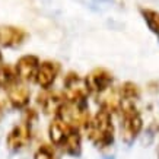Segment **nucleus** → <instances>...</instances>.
<instances>
[{
	"mask_svg": "<svg viewBox=\"0 0 159 159\" xmlns=\"http://www.w3.org/2000/svg\"><path fill=\"white\" fill-rule=\"evenodd\" d=\"M50 140L54 146L60 148L69 155H79L82 149V137L79 129L63 121L61 118L54 117L48 127Z\"/></svg>",
	"mask_w": 159,
	"mask_h": 159,
	"instance_id": "nucleus-1",
	"label": "nucleus"
},
{
	"mask_svg": "<svg viewBox=\"0 0 159 159\" xmlns=\"http://www.w3.org/2000/svg\"><path fill=\"white\" fill-rule=\"evenodd\" d=\"M88 136L97 148H108L114 140V125L111 120V114L107 110L101 108L92 117L86 125Z\"/></svg>",
	"mask_w": 159,
	"mask_h": 159,
	"instance_id": "nucleus-2",
	"label": "nucleus"
},
{
	"mask_svg": "<svg viewBox=\"0 0 159 159\" xmlns=\"http://www.w3.org/2000/svg\"><path fill=\"white\" fill-rule=\"evenodd\" d=\"M54 117L61 118L63 121L69 123L70 125L80 129V127H86L89 120H91V114H89V108L86 105V101L82 102H63L60 107L58 112Z\"/></svg>",
	"mask_w": 159,
	"mask_h": 159,
	"instance_id": "nucleus-3",
	"label": "nucleus"
},
{
	"mask_svg": "<svg viewBox=\"0 0 159 159\" xmlns=\"http://www.w3.org/2000/svg\"><path fill=\"white\" fill-rule=\"evenodd\" d=\"M123 108V118H121V133L125 142H131L137 137L143 127L142 116L134 107V104H124Z\"/></svg>",
	"mask_w": 159,
	"mask_h": 159,
	"instance_id": "nucleus-4",
	"label": "nucleus"
},
{
	"mask_svg": "<svg viewBox=\"0 0 159 159\" xmlns=\"http://www.w3.org/2000/svg\"><path fill=\"white\" fill-rule=\"evenodd\" d=\"M63 92H64V98L66 102H82L86 101V97L89 93L86 80L82 79L77 73L70 72L67 76L64 77V83H63Z\"/></svg>",
	"mask_w": 159,
	"mask_h": 159,
	"instance_id": "nucleus-5",
	"label": "nucleus"
},
{
	"mask_svg": "<svg viewBox=\"0 0 159 159\" xmlns=\"http://www.w3.org/2000/svg\"><path fill=\"white\" fill-rule=\"evenodd\" d=\"M32 139V130H31V124L22 121L20 124H16L9 131L6 143L10 150H20L26 148L28 143Z\"/></svg>",
	"mask_w": 159,
	"mask_h": 159,
	"instance_id": "nucleus-6",
	"label": "nucleus"
},
{
	"mask_svg": "<svg viewBox=\"0 0 159 159\" xmlns=\"http://www.w3.org/2000/svg\"><path fill=\"white\" fill-rule=\"evenodd\" d=\"M85 80L89 92H95V93H102L112 86V75L102 67L93 69Z\"/></svg>",
	"mask_w": 159,
	"mask_h": 159,
	"instance_id": "nucleus-7",
	"label": "nucleus"
},
{
	"mask_svg": "<svg viewBox=\"0 0 159 159\" xmlns=\"http://www.w3.org/2000/svg\"><path fill=\"white\" fill-rule=\"evenodd\" d=\"M39 67L37 56H22L16 61V76L24 82H34Z\"/></svg>",
	"mask_w": 159,
	"mask_h": 159,
	"instance_id": "nucleus-8",
	"label": "nucleus"
},
{
	"mask_svg": "<svg viewBox=\"0 0 159 159\" xmlns=\"http://www.w3.org/2000/svg\"><path fill=\"white\" fill-rule=\"evenodd\" d=\"M58 72H60V64L58 63L50 61V60L39 63L35 82L38 83L41 88H44V89H48L54 83V80L57 79Z\"/></svg>",
	"mask_w": 159,
	"mask_h": 159,
	"instance_id": "nucleus-9",
	"label": "nucleus"
},
{
	"mask_svg": "<svg viewBox=\"0 0 159 159\" xmlns=\"http://www.w3.org/2000/svg\"><path fill=\"white\" fill-rule=\"evenodd\" d=\"M26 32L22 28L12 25H0V45L3 47H18L25 41Z\"/></svg>",
	"mask_w": 159,
	"mask_h": 159,
	"instance_id": "nucleus-10",
	"label": "nucleus"
},
{
	"mask_svg": "<svg viewBox=\"0 0 159 159\" xmlns=\"http://www.w3.org/2000/svg\"><path fill=\"white\" fill-rule=\"evenodd\" d=\"M7 97L9 102L13 108H25L29 104V97L31 92L24 83H15L7 89Z\"/></svg>",
	"mask_w": 159,
	"mask_h": 159,
	"instance_id": "nucleus-11",
	"label": "nucleus"
},
{
	"mask_svg": "<svg viewBox=\"0 0 159 159\" xmlns=\"http://www.w3.org/2000/svg\"><path fill=\"white\" fill-rule=\"evenodd\" d=\"M63 98L58 95L57 92H51V91H47L38 95V104L43 107V110L45 114H57L60 107L63 105Z\"/></svg>",
	"mask_w": 159,
	"mask_h": 159,
	"instance_id": "nucleus-12",
	"label": "nucleus"
},
{
	"mask_svg": "<svg viewBox=\"0 0 159 159\" xmlns=\"http://www.w3.org/2000/svg\"><path fill=\"white\" fill-rule=\"evenodd\" d=\"M101 95V108L107 110L108 112H116L121 108V97L120 91L112 89V86L110 89H107L105 92L99 93Z\"/></svg>",
	"mask_w": 159,
	"mask_h": 159,
	"instance_id": "nucleus-13",
	"label": "nucleus"
},
{
	"mask_svg": "<svg viewBox=\"0 0 159 159\" xmlns=\"http://www.w3.org/2000/svg\"><path fill=\"white\" fill-rule=\"evenodd\" d=\"M120 97H121V105L124 104H134L136 99H139L140 91L137 85L133 82H125L120 89Z\"/></svg>",
	"mask_w": 159,
	"mask_h": 159,
	"instance_id": "nucleus-14",
	"label": "nucleus"
},
{
	"mask_svg": "<svg viewBox=\"0 0 159 159\" xmlns=\"http://www.w3.org/2000/svg\"><path fill=\"white\" fill-rule=\"evenodd\" d=\"M140 13L143 16L148 28L159 38V12L153 9H140Z\"/></svg>",
	"mask_w": 159,
	"mask_h": 159,
	"instance_id": "nucleus-15",
	"label": "nucleus"
},
{
	"mask_svg": "<svg viewBox=\"0 0 159 159\" xmlns=\"http://www.w3.org/2000/svg\"><path fill=\"white\" fill-rule=\"evenodd\" d=\"M16 82H18L16 72H13L12 67H9V66H2L0 67V88L9 89Z\"/></svg>",
	"mask_w": 159,
	"mask_h": 159,
	"instance_id": "nucleus-16",
	"label": "nucleus"
},
{
	"mask_svg": "<svg viewBox=\"0 0 159 159\" xmlns=\"http://www.w3.org/2000/svg\"><path fill=\"white\" fill-rule=\"evenodd\" d=\"M34 159H57V155H56V150L53 149V146L43 145L35 152Z\"/></svg>",
	"mask_w": 159,
	"mask_h": 159,
	"instance_id": "nucleus-17",
	"label": "nucleus"
},
{
	"mask_svg": "<svg viewBox=\"0 0 159 159\" xmlns=\"http://www.w3.org/2000/svg\"><path fill=\"white\" fill-rule=\"evenodd\" d=\"M2 117H3V108H2V104H0V120H2Z\"/></svg>",
	"mask_w": 159,
	"mask_h": 159,
	"instance_id": "nucleus-18",
	"label": "nucleus"
},
{
	"mask_svg": "<svg viewBox=\"0 0 159 159\" xmlns=\"http://www.w3.org/2000/svg\"><path fill=\"white\" fill-rule=\"evenodd\" d=\"M2 63H3V57H2V53H0V67H2V66H3V64H2Z\"/></svg>",
	"mask_w": 159,
	"mask_h": 159,
	"instance_id": "nucleus-19",
	"label": "nucleus"
}]
</instances>
